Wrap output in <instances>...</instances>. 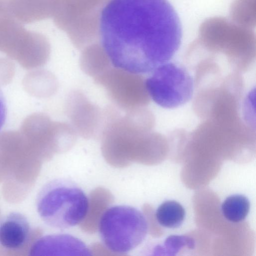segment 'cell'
Here are the masks:
<instances>
[{
	"label": "cell",
	"instance_id": "obj_16",
	"mask_svg": "<svg viewBox=\"0 0 256 256\" xmlns=\"http://www.w3.org/2000/svg\"><path fill=\"white\" fill-rule=\"evenodd\" d=\"M194 243L191 238L183 236H172L168 238L164 246L161 248L166 249V252H176L182 246L188 245L190 248H192Z\"/></svg>",
	"mask_w": 256,
	"mask_h": 256
},
{
	"label": "cell",
	"instance_id": "obj_9",
	"mask_svg": "<svg viewBox=\"0 0 256 256\" xmlns=\"http://www.w3.org/2000/svg\"><path fill=\"white\" fill-rule=\"evenodd\" d=\"M34 256H91L89 247L81 240L67 234L44 236L32 246Z\"/></svg>",
	"mask_w": 256,
	"mask_h": 256
},
{
	"label": "cell",
	"instance_id": "obj_14",
	"mask_svg": "<svg viewBox=\"0 0 256 256\" xmlns=\"http://www.w3.org/2000/svg\"><path fill=\"white\" fill-rule=\"evenodd\" d=\"M186 212L180 204L174 200L162 202L157 208L156 217L160 224L164 227L175 228L183 223Z\"/></svg>",
	"mask_w": 256,
	"mask_h": 256
},
{
	"label": "cell",
	"instance_id": "obj_10",
	"mask_svg": "<svg viewBox=\"0 0 256 256\" xmlns=\"http://www.w3.org/2000/svg\"><path fill=\"white\" fill-rule=\"evenodd\" d=\"M30 226L26 218L18 212H11L0 220V244L9 250L22 248L28 242Z\"/></svg>",
	"mask_w": 256,
	"mask_h": 256
},
{
	"label": "cell",
	"instance_id": "obj_12",
	"mask_svg": "<svg viewBox=\"0 0 256 256\" xmlns=\"http://www.w3.org/2000/svg\"><path fill=\"white\" fill-rule=\"evenodd\" d=\"M110 63L108 56L101 46L84 52L80 58V66L86 74L94 78L108 70Z\"/></svg>",
	"mask_w": 256,
	"mask_h": 256
},
{
	"label": "cell",
	"instance_id": "obj_8",
	"mask_svg": "<svg viewBox=\"0 0 256 256\" xmlns=\"http://www.w3.org/2000/svg\"><path fill=\"white\" fill-rule=\"evenodd\" d=\"M66 112L76 132L85 138L102 134L104 124V109L90 102L80 90L70 93Z\"/></svg>",
	"mask_w": 256,
	"mask_h": 256
},
{
	"label": "cell",
	"instance_id": "obj_17",
	"mask_svg": "<svg viewBox=\"0 0 256 256\" xmlns=\"http://www.w3.org/2000/svg\"><path fill=\"white\" fill-rule=\"evenodd\" d=\"M6 116V106L3 93L0 88V130L4 126Z\"/></svg>",
	"mask_w": 256,
	"mask_h": 256
},
{
	"label": "cell",
	"instance_id": "obj_5",
	"mask_svg": "<svg viewBox=\"0 0 256 256\" xmlns=\"http://www.w3.org/2000/svg\"><path fill=\"white\" fill-rule=\"evenodd\" d=\"M146 84L150 98L159 106L168 109L188 102L195 90L192 74L184 66L170 61L154 70Z\"/></svg>",
	"mask_w": 256,
	"mask_h": 256
},
{
	"label": "cell",
	"instance_id": "obj_15",
	"mask_svg": "<svg viewBox=\"0 0 256 256\" xmlns=\"http://www.w3.org/2000/svg\"><path fill=\"white\" fill-rule=\"evenodd\" d=\"M221 209L223 216L227 220L238 222L247 216L250 209V202L244 195L234 194L224 201Z\"/></svg>",
	"mask_w": 256,
	"mask_h": 256
},
{
	"label": "cell",
	"instance_id": "obj_3",
	"mask_svg": "<svg viewBox=\"0 0 256 256\" xmlns=\"http://www.w3.org/2000/svg\"><path fill=\"white\" fill-rule=\"evenodd\" d=\"M36 210L42 220L56 229H66L81 223L89 210L84 191L71 180L60 178L46 184L38 192Z\"/></svg>",
	"mask_w": 256,
	"mask_h": 256
},
{
	"label": "cell",
	"instance_id": "obj_18",
	"mask_svg": "<svg viewBox=\"0 0 256 256\" xmlns=\"http://www.w3.org/2000/svg\"><path fill=\"white\" fill-rule=\"evenodd\" d=\"M8 14L7 0H0V19Z\"/></svg>",
	"mask_w": 256,
	"mask_h": 256
},
{
	"label": "cell",
	"instance_id": "obj_11",
	"mask_svg": "<svg viewBox=\"0 0 256 256\" xmlns=\"http://www.w3.org/2000/svg\"><path fill=\"white\" fill-rule=\"evenodd\" d=\"M10 14L22 24L41 20L48 14L50 0H7Z\"/></svg>",
	"mask_w": 256,
	"mask_h": 256
},
{
	"label": "cell",
	"instance_id": "obj_13",
	"mask_svg": "<svg viewBox=\"0 0 256 256\" xmlns=\"http://www.w3.org/2000/svg\"><path fill=\"white\" fill-rule=\"evenodd\" d=\"M230 20L254 30L256 24V0H234L230 8Z\"/></svg>",
	"mask_w": 256,
	"mask_h": 256
},
{
	"label": "cell",
	"instance_id": "obj_4",
	"mask_svg": "<svg viewBox=\"0 0 256 256\" xmlns=\"http://www.w3.org/2000/svg\"><path fill=\"white\" fill-rule=\"evenodd\" d=\"M98 232L108 249L117 254H126L144 241L148 224L144 214L136 208L116 205L107 208L101 216Z\"/></svg>",
	"mask_w": 256,
	"mask_h": 256
},
{
	"label": "cell",
	"instance_id": "obj_1",
	"mask_svg": "<svg viewBox=\"0 0 256 256\" xmlns=\"http://www.w3.org/2000/svg\"><path fill=\"white\" fill-rule=\"evenodd\" d=\"M101 45L116 67L152 72L178 50L182 29L168 0H110L99 22Z\"/></svg>",
	"mask_w": 256,
	"mask_h": 256
},
{
	"label": "cell",
	"instance_id": "obj_7",
	"mask_svg": "<svg viewBox=\"0 0 256 256\" xmlns=\"http://www.w3.org/2000/svg\"><path fill=\"white\" fill-rule=\"evenodd\" d=\"M94 80L104 88L115 105L123 110L146 107L150 102L146 79L141 74L110 67Z\"/></svg>",
	"mask_w": 256,
	"mask_h": 256
},
{
	"label": "cell",
	"instance_id": "obj_6",
	"mask_svg": "<svg viewBox=\"0 0 256 256\" xmlns=\"http://www.w3.org/2000/svg\"><path fill=\"white\" fill-rule=\"evenodd\" d=\"M0 51L26 68H36L47 62L50 46L41 34L26 30L8 14L0 20Z\"/></svg>",
	"mask_w": 256,
	"mask_h": 256
},
{
	"label": "cell",
	"instance_id": "obj_2",
	"mask_svg": "<svg viewBox=\"0 0 256 256\" xmlns=\"http://www.w3.org/2000/svg\"><path fill=\"white\" fill-rule=\"evenodd\" d=\"M256 42L252 29L224 17L213 16L201 24L198 38L188 48L230 70L242 73L254 61Z\"/></svg>",
	"mask_w": 256,
	"mask_h": 256
}]
</instances>
